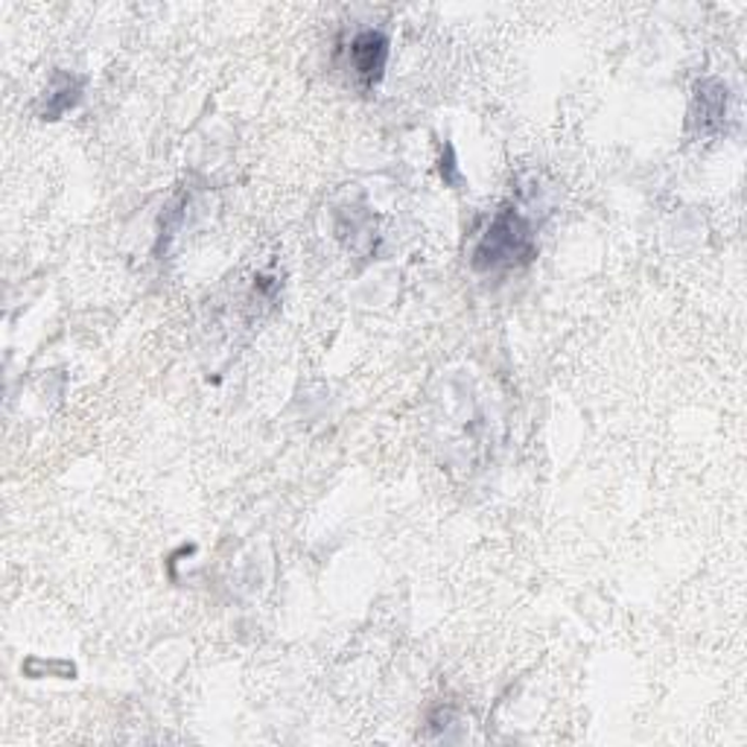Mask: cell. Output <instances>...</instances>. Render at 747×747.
<instances>
[{
	"label": "cell",
	"instance_id": "cell-1",
	"mask_svg": "<svg viewBox=\"0 0 747 747\" xmlns=\"http://www.w3.org/2000/svg\"><path fill=\"white\" fill-rule=\"evenodd\" d=\"M535 254H538V240L531 234L526 217L517 208H505L496 214L491 228L479 240L476 252H473V266L479 272L512 269V266L531 263Z\"/></svg>",
	"mask_w": 747,
	"mask_h": 747
},
{
	"label": "cell",
	"instance_id": "cell-2",
	"mask_svg": "<svg viewBox=\"0 0 747 747\" xmlns=\"http://www.w3.org/2000/svg\"><path fill=\"white\" fill-rule=\"evenodd\" d=\"M348 56L354 73L366 85H373L386 70V61H389V38L380 30H363V33L354 35Z\"/></svg>",
	"mask_w": 747,
	"mask_h": 747
},
{
	"label": "cell",
	"instance_id": "cell-3",
	"mask_svg": "<svg viewBox=\"0 0 747 747\" xmlns=\"http://www.w3.org/2000/svg\"><path fill=\"white\" fill-rule=\"evenodd\" d=\"M724 117H727V88L719 79H706L698 85L696 94L698 131H704V135L722 131Z\"/></svg>",
	"mask_w": 747,
	"mask_h": 747
},
{
	"label": "cell",
	"instance_id": "cell-4",
	"mask_svg": "<svg viewBox=\"0 0 747 747\" xmlns=\"http://www.w3.org/2000/svg\"><path fill=\"white\" fill-rule=\"evenodd\" d=\"M79 94H82V79L68 77V73H56L50 91L44 96L42 105L44 120H59L61 114L70 112V108L79 103Z\"/></svg>",
	"mask_w": 747,
	"mask_h": 747
},
{
	"label": "cell",
	"instance_id": "cell-5",
	"mask_svg": "<svg viewBox=\"0 0 747 747\" xmlns=\"http://www.w3.org/2000/svg\"><path fill=\"white\" fill-rule=\"evenodd\" d=\"M441 175L447 184L459 182V173H456V158H452V147H447V173H441Z\"/></svg>",
	"mask_w": 747,
	"mask_h": 747
}]
</instances>
